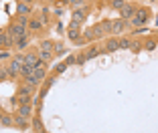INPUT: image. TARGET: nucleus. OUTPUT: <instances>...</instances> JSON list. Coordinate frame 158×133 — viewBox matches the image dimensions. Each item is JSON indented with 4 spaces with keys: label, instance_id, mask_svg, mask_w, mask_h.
I'll use <instances>...</instances> for the list:
<instances>
[{
    "label": "nucleus",
    "instance_id": "a211bd4d",
    "mask_svg": "<svg viewBox=\"0 0 158 133\" xmlns=\"http://www.w3.org/2000/svg\"><path fill=\"white\" fill-rule=\"evenodd\" d=\"M130 51L132 53L144 51V41H140V38H132V41H130Z\"/></svg>",
    "mask_w": 158,
    "mask_h": 133
},
{
    "label": "nucleus",
    "instance_id": "f8f14e48",
    "mask_svg": "<svg viewBox=\"0 0 158 133\" xmlns=\"http://www.w3.org/2000/svg\"><path fill=\"white\" fill-rule=\"evenodd\" d=\"M43 22L39 16H31V20H28V32H41L43 30Z\"/></svg>",
    "mask_w": 158,
    "mask_h": 133
},
{
    "label": "nucleus",
    "instance_id": "c85d7f7f",
    "mask_svg": "<svg viewBox=\"0 0 158 133\" xmlns=\"http://www.w3.org/2000/svg\"><path fill=\"white\" fill-rule=\"evenodd\" d=\"M65 71H67V65L63 63V61H61V63H59V65L55 67V71H53V73H55L57 77H59V75H61V73H65Z\"/></svg>",
    "mask_w": 158,
    "mask_h": 133
},
{
    "label": "nucleus",
    "instance_id": "39448f33",
    "mask_svg": "<svg viewBox=\"0 0 158 133\" xmlns=\"http://www.w3.org/2000/svg\"><path fill=\"white\" fill-rule=\"evenodd\" d=\"M83 38H85V42H95V41H99V38H103V32H102V28H99V24L85 28Z\"/></svg>",
    "mask_w": 158,
    "mask_h": 133
},
{
    "label": "nucleus",
    "instance_id": "f704fd0d",
    "mask_svg": "<svg viewBox=\"0 0 158 133\" xmlns=\"http://www.w3.org/2000/svg\"><path fill=\"white\" fill-rule=\"evenodd\" d=\"M2 115H4V111H2V107H0V119H2Z\"/></svg>",
    "mask_w": 158,
    "mask_h": 133
},
{
    "label": "nucleus",
    "instance_id": "1a4fd4ad",
    "mask_svg": "<svg viewBox=\"0 0 158 133\" xmlns=\"http://www.w3.org/2000/svg\"><path fill=\"white\" fill-rule=\"evenodd\" d=\"M136 10H138V8H136V6L132 4V2H126V4L122 6V8L118 10V12H120V18H124V20H130L132 16L136 14Z\"/></svg>",
    "mask_w": 158,
    "mask_h": 133
},
{
    "label": "nucleus",
    "instance_id": "0eeeda50",
    "mask_svg": "<svg viewBox=\"0 0 158 133\" xmlns=\"http://www.w3.org/2000/svg\"><path fill=\"white\" fill-rule=\"evenodd\" d=\"M85 18H87V8H75V10H73V14H71V22H69V24L81 26Z\"/></svg>",
    "mask_w": 158,
    "mask_h": 133
},
{
    "label": "nucleus",
    "instance_id": "cd10ccee",
    "mask_svg": "<svg viewBox=\"0 0 158 133\" xmlns=\"http://www.w3.org/2000/svg\"><path fill=\"white\" fill-rule=\"evenodd\" d=\"M63 63H65L67 67H71V65H77V55H67Z\"/></svg>",
    "mask_w": 158,
    "mask_h": 133
},
{
    "label": "nucleus",
    "instance_id": "20e7f679",
    "mask_svg": "<svg viewBox=\"0 0 158 133\" xmlns=\"http://www.w3.org/2000/svg\"><path fill=\"white\" fill-rule=\"evenodd\" d=\"M67 37H69L71 42H75V45H79V46L87 45V42H85V38H83V32H81V26L69 24V28H67Z\"/></svg>",
    "mask_w": 158,
    "mask_h": 133
},
{
    "label": "nucleus",
    "instance_id": "c9c22d12",
    "mask_svg": "<svg viewBox=\"0 0 158 133\" xmlns=\"http://www.w3.org/2000/svg\"><path fill=\"white\" fill-rule=\"evenodd\" d=\"M156 26H158V18H156Z\"/></svg>",
    "mask_w": 158,
    "mask_h": 133
},
{
    "label": "nucleus",
    "instance_id": "5701e85b",
    "mask_svg": "<svg viewBox=\"0 0 158 133\" xmlns=\"http://www.w3.org/2000/svg\"><path fill=\"white\" fill-rule=\"evenodd\" d=\"M28 20H31V16H20V14H14L12 22H16V24H20V26H27L28 28Z\"/></svg>",
    "mask_w": 158,
    "mask_h": 133
},
{
    "label": "nucleus",
    "instance_id": "2eb2a0df",
    "mask_svg": "<svg viewBox=\"0 0 158 133\" xmlns=\"http://www.w3.org/2000/svg\"><path fill=\"white\" fill-rule=\"evenodd\" d=\"M99 53H103L102 46L99 45H91V46H87V51H85V59L91 61V59H95V57H99Z\"/></svg>",
    "mask_w": 158,
    "mask_h": 133
},
{
    "label": "nucleus",
    "instance_id": "aec40b11",
    "mask_svg": "<svg viewBox=\"0 0 158 133\" xmlns=\"http://www.w3.org/2000/svg\"><path fill=\"white\" fill-rule=\"evenodd\" d=\"M53 55H55V59L57 57H65L67 55L65 45H63V42H55V51H53Z\"/></svg>",
    "mask_w": 158,
    "mask_h": 133
},
{
    "label": "nucleus",
    "instance_id": "bb28decb",
    "mask_svg": "<svg viewBox=\"0 0 158 133\" xmlns=\"http://www.w3.org/2000/svg\"><path fill=\"white\" fill-rule=\"evenodd\" d=\"M126 2H128V0H110V6H112L114 10H120Z\"/></svg>",
    "mask_w": 158,
    "mask_h": 133
},
{
    "label": "nucleus",
    "instance_id": "423d86ee",
    "mask_svg": "<svg viewBox=\"0 0 158 133\" xmlns=\"http://www.w3.org/2000/svg\"><path fill=\"white\" fill-rule=\"evenodd\" d=\"M128 28H132L128 20H124V18H116V20H112V37H122V34H124Z\"/></svg>",
    "mask_w": 158,
    "mask_h": 133
},
{
    "label": "nucleus",
    "instance_id": "f03ea898",
    "mask_svg": "<svg viewBox=\"0 0 158 133\" xmlns=\"http://www.w3.org/2000/svg\"><path fill=\"white\" fill-rule=\"evenodd\" d=\"M150 16H152L150 8H138V10H136V14L132 16L130 20H128V22H130L132 28H136V26H146V22L150 20Z\"/></svg>",
    "mask_w": 158,
    "mask_h": 133
},
{
    "label": "nucleus",
    "instance_id": "c756f323",
    "mask_svg": "<svg viewBox=\"0 0 158 133\" xmlns=\"http://www.w3.org/2000/svg\"><path fill=\"white\" fill-rule=\"evenodd\" d=\"M148 28H146V26H136V28H132V34H138V37H140V34H148Z\"/></svg>",
    "mask_w": 158,
    "mask_h": 133
},
{
    "label": "nucleus",
    "instance_id": "dca6fc26",
    "mask_svg": "<svg viewBox=\"0 0 158 133\" xmlns=\"http://www.w3.org/2000/svg\"><path fill=\"white\" fill-rule=\"evenodd\" d=\"M31 127H33V131H35V133L45 131V125H43L41 115H33V119H31Z\"/></svg>",
    "mask_w": 158,
    "mask_h": 133
},
{
    "label": "nucleus",
    "instance_id": "393cba45",
    "mask_svg": "<svg viewBox=\"0 0 158 133\" xmlns=\"http://www.w3.org/2000/svg\"><path fill=\"white\" fill-rule=\"evenodd\" d=\"M14 125H16V127H27L28 125V119H24V117H20L19 113H14Z\"/></svg>",
    "mask_w": 158,
    "mask_h": 133
},
{
    "label": "nucleus",
    "instance_id": "ea45409f",
    "mask_svg": "<svg viewBox=\"0 0 158 133\" xmlns=\"http://www.w3.org/2000/svg\"><path fill=\"white\" fill-rule=\"evenodd\" d=\"M156 41H158V38H156Z\"/></svg>",
    "mask_w": 158,
    "mask_h": 133
},
{
    "label": "nucleus",
    "instance_id": "9d476101",
    "mask_svg": "<svg viewBox=\"0 0 158 133\" xmlns=\"http://www.w3.org/2000/svg\"><path fill=\"white\" fill-rule=\"evenodd\" d=\"M16 113L20 115V117H24V119H33V115H35V107L33 103H27V105H19V109H16Z\"/></svg>",
    "mask_w": 158,
    "mask_h": 133
},
{
    "label": "nucleus",
    "instance_id": "2f4dec72",
    "mask_svg": "<svg viewBox=\"0 0 158 133\" xmlns=\"http://www.w3.org/2000/svg\"><path fill=\"white\" fill-rule=\"evenodd\" d=\"M87 63V59H85V53H79L77 55V65H85Z\"/></svg>",
    "mask_w": 158,
    "mask_h": 133
},
{
    "label": "nucleus",
    "instance_id": "58836bf2",
    "mask_svg": "<svg viewBox=\"0 0 158 133\" xmlns=\"http://www.w3.org/2000/svg\"><path fill=\"white\" fill-rule=\"evenodd\" d=\"M19 2H20V0H19Z\"/></svg>",
    "mask_w": 158,
    "mask_h": 133
},
{
    "label": "nucleus",
    "instance_id": "ddd939ff",
    "mask_svg": "<svg viewBox=\"0 0 158 133\" xmlns=\"http://www.w3.org/2000/svg\"><path fill=\"white\" fill-rule=\"evenodd\" d=\"M10 46H14V42L10 38L8 30H0V49H10Z\"/></svg>",
    "mask_w": 158,
    "mask_h": 133
},
{
    "label": "nucleus",
    "instance_id": "7c9ffc66",
    "mask_svg": "<svg viewBox=\"0 0 158 133\" xmlns=\"http://www.w3.org/2000/svg\"><path fill=\"white\" fill-rule=\"evenodd\" d=\"M8 79H10V75H8V71H6V67H0V83L8 81Z\"/></svg>",
    "mask_w": 158,
    "mask_h": 133
},
{
    "label": "nucleus",
    "instance_id": "4be33fe9",
    "mask_svg": "<svg viewBox=\"0 0 158 133\" xmlns=\"http://www.w3.org/2000/svg\"><path fill=\"white\" fill-rule=\"evenodd\" d=\"M156 46H158V41H156V38L146 37V41H144V51H154Z\"/></svg>",
    "mask_w": 158,
    "mask_h": 133
},
{
    "label": "nucleus",
    "instance_id": "72a5a7b5",
    "mask_svg": "<svg viewBox=\"0 0 158 133\" xmlns=\"http://www.w3.org/2000/svg\"><path fill=\"white\" fill-rule=\"evenodd\" d=\"M6 59H12V57H10L8 51H2V53H0V61H6Z\"/></svg>",
    "mask_w": 158,
    "mask_h": 133
},
{
    "label": "nucleus",
    "instance_id": "e433bc0d",
    "mask_svg": "<svg viewBox=\"0 0 158 133\" xmlns=\"http://www.w3.org/2000/svg\"><path fill=\"white\" fill-rule=\"evenodd\" d=\"M41 133H47V131H41Z\"/></svg>",
    "mask_w": 158,
    "mask_h": 133
},
{
    "label": "nucleus",
    "instance_id": "f3484780",
    "mask_svg": "<svg viewBox=\"0 0 158 133\" xmlns=\"http://www.w3.org/2000/svg\"><path fill=\"white\" fill-rule=\"evenodd\" d=\"M31 12H33V6H31V4L19 2V6H16V14H20V16H31Z\"/></svg>",
    "mask_w": 158,
    "mask_h": 133
},
{
    "label": "nucleus",
    "instance_id": "b1692460",
    "mask_svg": "<svg viewBox=\"0 0 158 133\" xmlns=\"http://www.w3.org/2000/svg\"><path fill=\"white\" fill-rule=\"evenodd\" d=\"M130 41L128 37H118V42H120V51H130Z\"/></svg>",
    "mask_w": 158,
    "mask_h": 133
},
{
    "label": "nucleus",
    "instance_id": "473e14b6",
    "mask_svg": "<svg viewBox=\"0 0 158 133\" xmlns=\"http://www.w3.org/2000/svg\"><path fill=\"white\" fill-rule=\"evenodd\" d=\"M69 2H71V6H73V10H75V8H79V6L83 4L85 0H69Z\"/></svg>",
    "mask_w": 158,
    "mask_h": 133
},
{
    "label": "nucleus",
    "instance_id": "a878e982",
    "mask_svg": "<svg viewBox=\"0 0 158 133\" xmlns=\"http://www.w3.org/2000/svg\"><path fill=\"white\" fill-rule=\"evenodd\" d=\"M33 107H35V111H37V115H39V111L43 109V99L39 95H35V99H33Z\"/></svg>",
    "mask_w": 158,
    "mask_h": 133
},
{
    "label": "nucleus",
    "instance_id": "f257e3e1",
    "mask_svg": "<svg viewBox=\"0 0 158 133\" xmlns=\"http://www.w3.org/2000/svg\"><path fill=\"white\" fill-rule=\"evenodd\" d=\"M53 51H55V41H49V38H45V41L39 42V57H41V61H45L47 65L51 63L53 59H55V55H53Z\"/></svg>",
    "mask_w": 158,
    "mask_h": 133
},
{
    "label": "nucleus",
    "instance_id": "7ed1b4c3",
    "mask_svg": "<svg viewBox=\"0 0 158 133\" xmlns=\"http://www.w3.org/2000/svg\"><path fill=\"white\" fill-rule=\"evenodd\" d=\"M8 34H10V38H12V42H19L20 38H24V37H28L31 32H28V28L27 26H20V24H16V22H12L10 20V24H8Z\"/></svg>",
    "mask_w": 158,
    "mask_h": 133
},
{
    "label": "nucleus",
    "instance_id": "6ab92c4d",
    "mask_svg": "<svg viewBox=\"0 0 158 133\" xmlns=\"http://www.w3.org/2000/svg\"><path fill=\"white\" fill-rule=\"evenodd\" d=\"M0 125H2V127H12L14 125V115L12 113H4L2 119H0Z\"/></svg>",
    "mask_w": 158,
    "mask_h": 133
},
{
    "label": "nucleus",
    "instance_id": "412c9836",
    "mask_svg": "<svg viewBox=\"0 0 158 133\" xmlns=\"http://www.w3.org/2000/svg\"><path fill=\"white\" fill-rule=\"evenodd\" d=\"M99 28H102L103 37H110V34H112V20H103V22H99Z\"/></svg>",
    "mask_w": 158,
    "mask_h": 133
},
{
    "label": "nucleus",
    "instance_id": "6e6552de",
    "mask_svg": "<svg viewBox=\"0 0 158 133\" xmlns=\"http://www.w3.org/2000/svg\"><path fill=\"white\" fill-rule=\"evenodd\" d=\"M103 53H114V51H120V42H118V37H107L103 41V46H102Z\"/></svg>",
    "mask_w": 158,
    "mask_h": 133
},
{
    "label": "nucleus",
    "instance_id": "4c0bfd02",
    "mask_svg": "<svg viewBox=\"0 0 158 133\" xmlns=\"http://www.w3.org/2000/svg\"><path fill=\"white\" fill-rule=\"evenodd\" d=\"M49 2H53V0H49Z\"/></svg>",
    "mask_w": 158,
    "mask_h": 133
},
{
    "label": "nucleus",
    "instance_id": "4468645a",
    "mask_svg": "<svg viewBox=\"0 0 158 133\" xmlns=\"http://www.w3.org/2000/svg\"><path fill=\"white\" fill-rule=\"evenodd\" d=\"M28 45H31V34L24 38H20L19 42H14V51H19V53H27L28 51Z\"/></svg>",
    "mask_w": 158,
    "mask_h": 133
},
{
    "label": "nucleus",
    "instance_id": "9b49d317",
    "mask_svg": "<svg viewBox=\"0 0 158 133\" xmlns=\"http://www.w3.org/2000/svg\"><path fill=\"white\" fill-rule=\"evenodd\" d=\"M41 61V57H39L37 51H31L28 49L27 53H24V65H31V67H37V63Z\"/></svg>",
    "mask_w": 158,
    "mask_h": 133
}]
</instances>
